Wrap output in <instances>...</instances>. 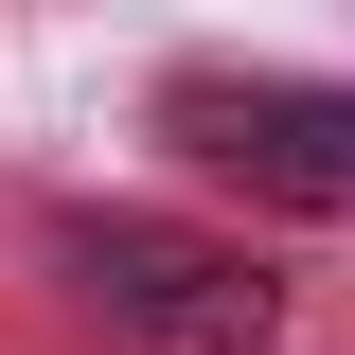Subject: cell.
I'll use <instances>...</instances> for the list:
<instances>
[{
  "label": "cell",
  "instance_id": "cell-1",
  "mask_svg": "<svg viewBox=\"0 0 355 355\" xmlns=\"http://www.w3.org/2000/svg\"><path fill=\"white\" fill-rule=\"evenodd\" d=\"M53 284L107 355H284V266L178 214H89L53 231Z\"/></svg>",
  "mask_w": 355,
  "mask_h": 355
},
{
  "label": "cell",
  "instance_id": "cell-2",
  "mask_svg": "<svg viewBox=\"0 0 355 355\" xmlns=\"http://www.w3.org/2000/svg\"><path fill=\"white\" fill-rule=\"evenodd\" d=\"M160 125L196 142L214 178L284 196V214H355V89H302V71H178Z\"/></svg>",
  "mask_w": 355,
  "mask_h": 355
}]
</instances>
